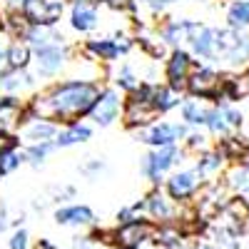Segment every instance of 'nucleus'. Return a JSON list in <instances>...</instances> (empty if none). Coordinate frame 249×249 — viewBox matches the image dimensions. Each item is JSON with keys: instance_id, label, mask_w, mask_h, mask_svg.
Instances as JSON below:
<instances>
[{"instance_id": "obj_39", "label": "nucleus", "mask_w": 249, "mask_h": 249, "mask_svg": "<svg viewBox=\"0 0 249 249\" xmlns=\"http://www.w3.org/2000/svg\"><path fill=\"white\" fill-rule=\"evenodd\" d=\"M207 137L204 135H199V132H187V137H184V142H187V150H202L204 152V147H207V142H204Z\"/></svg>"}, {"instance_id": "obj_32", "label": "nucleus", "mask_w": 249, "mask_h": 249, "mask_svg": "<svg viewBox=\"0 0 249 249\" xmlns=\"http://www.w3.org/2000/svg\"><path fill=\"white\" fill-rule=\"evenodd\" d=\"M25 164V157H23V152H20L18 147H8V150H3L0 152V175H13L15 170H20Z\"/></svg>"}, {"instance_id": "obj_34", "label": "nucleus", "mask_w": 249, "mask_h": 249, "mask_svg": "<svg viewBox=\"0 0 249 249\" xmlns=\"http://www.w3.org/2000/svg\"><path fill=\"white\" fill-rule=\"evenodd\" d=\"M8 249H30V234L23 227H15V232L8 239Z\"/></svg>"}, {"instance_id": "obj_19", "label": "nucleus", "mask_w": 249, "mask_h": 249, "mask_svg": "<svg viewBox=\"0 0 249 249\" xmlns=\"http://www.w3.org/2000/svg\"><path fill=\"white\" fill-rule=\"evenodd\" d=\"M35 88V75L30 72V68L25 70H5L3 75H0V90H3L5 95H23L28 90Z\"/></svg>"}, {"instance_id": "obj_23", "label": "nucleus", "mask_w": 249, "mask_h": 249, "mask_svg": "<svg viewBox=\"0 0 249 249\" xmlns=\"http://www.w3.org/2000/svg\"><path fill=\"white\" fill-rule=\"evenodd\" d=\"M195 25L197 23H192V20H170V23L160 30V37H162L164 45L182 48L184 43H190V35H192Z\"/></svg>"}, {"instance_id": "obj_43", "label": "nucleus", "mask_w": 249, "mask_h": 249, "mask_svg": "<svg viewBox=\"0 0 249 249\" xmlns=\"http://www.w3.org/2000/svg\"><path fill=\"white\" fill-rule=\"evenodd\" d=\"M5 230H8V210L0 204V232H5Z\"/></svg>"}, {"instance_id": "obj_35", "label": "nucleus", "mask_w": 249, "mask_h": 249, "mask_svg": "<svg viewBox=\"0 0 249 249\" xmlns=\"http://www.w3.org/2000/svg\"><path fill=\"white\" fill-rule=\"evenodd\" d=\"M107 170V164L105 162H102V160H95V157H90L85 164H82V167H80V172L82 175H85V177H90V179H97L102 172H105Z\"/></svg>"}, {"instance_id": "obj_10", "label": "nucleus", "mask_w": 249, "mask_h": 249, "mask_svg": "<svg viewBox=\"0 0 249 249\" xmlns=\"http://www.w3.org/2000/svg\"><path fill=\"white\" fill-rule=\"evenodd\" d=\"M62 13H65V3L62 0H28L23 8V18L28 20V25H45L55 28Z\"/></svg>"}, {"instance_id": "obj_42", "label": "nucleus", "mask_w": 249, "mask_h": 249, "mask_svg": "<svg viewBox=\"0 0 249 249\" xmlns=\"http://www.w3.org/2000/svg\"><path fill=\"white\" fill-rule=\"evenodd\" d=\"M25 3H28V0H5V3H3V8H5L8 13H23Z\"/></svg>"}, {"instance_id": "obj_37", "label": "nucleus", "mask_w": 249, "mask_h": 249, "mask_svg": "<svg viewBox=\"0 0 249 249\" xmlns=\"http://www.w3.org/2000/svg\"><path fill=\"white\" fill-rule=\"evenodd\" d=\"M217 107H219L224 122L230 124V130H232V127H239V124H242V112H239V110H234L232 105H227V102H222V105H217Z\"/></svg>"}, {"instance_id": "obj_15", "label": "nucleus", "mask_w": 249, "mask_h": 249, "mask_svg": "<svg viewBox=\"0 0 249 249\" xmlns=\"http://www.w3.org/2000/svg\"><path fill=\"white\" fill-rule=\"evenodd\" d=\"M53 219L60 227H75V230H90L92 224H97L95 212L88 204H62L53 212Z\"/></svg>"}, {"instance_id": "obj_2", "label": "nucleus", "mask_w": 249, "mask_h": 249, "mask_svg": "<svg viewBox=\"0 0 249 249\" xmlns=\"http://www.w3.org/2000/svg\"><path fill=\"white\" fill-rule=\"evenodd\" d=\"M122 124L127 130H140L147 124L160 120V110L152 105V100L147 95V85L140 82V88L127 92V97L122 100Z\"/></svg>"}, {"instance_id": "obj_18", "label": "nucleus", "mask_w": 249, "mask_h": 249, "mask_svg": "<svg viewBox=\"0 0 249 249\" xmlns=\"http://www.w3.org/2000/svg\"><path fill=\"white\" fill-rule=\"evenodd\" d=\"M100 25L97 3H72L70 5V28L75 33H92Z\"/></svg>"}, {"instance_id": "obj_14", "label": "nucleus", "mask_w": 249, "mask_h": 249, "mask_svg": "<svg viewBox=\"0 0 249 249\" xmlns=\"http://www.w3.org/2000/svg\"><path fill=\"white\" fill-rule=\"evenodd\" d=\"M28 120V102H20L15 95L0 97V132L18 135L20 124Z\"/></svg>"}, {"instance_id": "obj_46", "label": "nucleus", "mask_w": 249, "mask_h": 249, "mask_svg": "<svg viewBox=\"0 0 249 249\" xmlns=\"http://www.w3.org/2000/svg\"><path fill=\"white\" fill-rule=\"evenodd\" d=\"M70 3H97V0H70ZM100 5V3H97Z\"/></svg>"}, {"instance_id": "obj_16", "label": "nucleus", "mask_w": 249, "mask_h": 249, "mask_svg": "<svg viewBox=\"0 0 249 249\" xmlns=\"http://www.w3.org/2000/svg\"><path fill=\"white\" fill-rule=\"evenodd\" d=\"M82 53H85V57L95 60L97 65H112L124 55L117 37H92L82 45Z\"/></svg>"}, {"instance_id": "obj_25", "label": "nucleus", "mask_w": 249, "mask_h": 249, "mask_svg": "<svg viewBox=\"0 0 249 249\" xmlns=\"http://www.w3.org/2000/svg\"><path fill=\"white\" fill-rule=\"evenodd\" d=\"M222 164H224V157H222L219 152H202V155H199V160H197L195 172L199 175V179H202V182L210 184V182H214V179L219 177Z\"/></svg>"}, {"instance_id": "obj_8", "label": "nucleus", "mask_w": 249, "mask_h": 249, "mask_svg": "<svg viewBox=\"0 0 249 249\" xmlns=\"http://www.w3.org/2000/svg\"><path fill=\"white\" fill-rule=\"evenodd\" d=\"M179 150H177V144H164V147H152L147 155H144L142 160V175L147 177L152 182V187H157L162 182V177L167 175L179 160Z\"/></svg>"}, {"instance_id": "obj_21", "label": "nucleus", "mask_w": 249, "mask_h": 249, "mask_svg": "<svg viewBox=\"0 0 249 249\" xmlns=\"http://www.w3.org/2000/svg\"><path fill=\"white\" fill-rule=\"evenodd\" d=\"M92 137V127L85 122H72V124H62V130H57L55 135V147L65 150V147H75V144H82Z\"/></svg>"}, {"instance_id": "obj_30", "label": "nucleus", "mask_w": 249, "mask_h": 249, "mask_svg": "<svg viewBox=\"0 0 249 249\" xmlns=\"http://www.w3.org/2000/svg\"><path fill=\"white\" fill-rule=\"evenodd\" d=\"M112 82H115V88L120 90V92H132V90H137L140 88V77L135 75V70L130 68V65H120V70L112 75Z\"/></svg>"}, {"instance_id": "obj_20", "label": "nucleus", "mask_w": 249, "mask_h": 249, "mask_svg": "<svg viewBox=\"0 0 249 249\" xmlns=\"http://www.w3.org/2000/svg\"><path fill=\"white\" fill-rule=\"evenodd\" d=\"M144 85H147V95L152 100V105L160 110V115L182 105V92L172 90L170 85H157V82H144Z\"/></svg>"}, {"instance_id": "obj_5", "label": "nucleus", "mask_w": 249, "mask_h": 249, "mask_svg": "<svg viewBox=\"0 0 249 249\" xmlns=\"http://www.w3.org/2000/svg\"><path fill=\"white\" fill-rule=\"evenodd\" d=\"M155 222L147 217H137L132 222H124L112 227V249H142L144 244L152 242Z\"/></svg>"}, {"instance_id": "obj_27", "label": "nucleus", "mask_w": 249, "mask_h": 249, "mask_svg": "<svg viewBox=\"0 0 249 249\" xmlns=\"http://www.w3.org/2000/svg\"><path fill=\"white\" fill-rule=\"evenodd\" d=\"M55 142H30L28 147L23 150V157L28 164H33V167H43L45 160L55 152Z\"/></svg>"}, {"instance_id": "obj_36", "label": "nucleus", "mask_w": 249, "mask_h": 249, "mask_svg": "<svg viewBox=\"0 0 249 249\" xmlns=\"http://www.w3.org/2000/svg\"><path fill=\"white\" fill-rule=\"evenodd\" d=\"M97 3L107 5L110 10H117V13H137V0H97Z\"/></svg>"}, {"instance_id": "obj_13", "label": "nucleus", "mask_w": 249, "mask_h": 249, "mask_svg": "<svg viewBox=\"0 0 249 249\" xmlns=\"http://www.w3.org/2000/svg\"><path fill=\"white\" fill-rule=\"evenodd\" d=\"M192 68H195L192 55H190V53H184L182 48H175V50L170 53L167 62H164V80H167L164 85H170V88L177 90V92H184V88H187V77H190Z\"/></svg>"}, {"instance_id": "obj_28", "label": "nucleus", "mask_w": 249, "mask_h": 249, "mask_svg": "<svg viewBox=\"0 0 249 249\" xmlns=\"http://www.w3.org/2000/svg\"><path fill=\"white\" fill-rule=\"evenodd\" d=\"M179 112H182V122L192 124V127H199L207 120V107L199 105V100H182Z\"/></svg>"}, {"instance_id": "obj_11", "label": "nucleus", "mask_w": 249, "mask_h": 249, "mask_svg": "<svg viewBox=\"0 0 249 249\" xmlns=\"http://www.w3.org/2000/svg\"><path fill=\"white\" fill-rule=\"evenodd\" d=\"M199 190H202V179L195 170H179L164 179V192L179 204L192 202L199 195Z\"/></svg>"}, {"instance_id": "obj_1", "label": "nucleus", "mask_w": 249, "mask_h": 249, "mask_svg": "<svg viewBox=\"0 0 249 249\" xmlns=\"http://www.w3.org/2000/svg\"><path fill=\"white\" fill-rule=\"evenodd\" d=\"M97 95H100V85L95 80L70 77L62 82H53L50 88L37 92L28 102V115L30 117H45V120H53L57 124L82 122L90 115Z\"/></svg>"}, {"instance_id": "obj_26", "label": "nucleus", "mask_w": 249, "mask_h": 249, "mask_svg": "<svg viewBox=\"0 0 249 249\" xmlns=\"http://www.w3.org/2000/svg\"><path fill=\"white\" fill-rule=\"evenodd\" d=\"M33 62V48L20 37H13L8 45V68L10 70H25Z\"/></svg>"}, {"instance_id": "obj_6", "label": "nucleus", "mask_w": 249, "mask_h": 249, "mask_svg": "<svg viewBox=\"0 0 249 249\" xmlns=\"http://www.w3.org/2000/svg\"><path fill=\"white\" fill-rule=\"evenodd\" d=\"M214 43H217V57L224 60V65L242 68L249 62V37L237 33L234 28L214 30Z\"/></svg>"}, {"instance_id": "obj_44", "label": "nucleus", "mask_w": 249, "mask_h": 249, "mask_svg": "<svg viewBox=\"0 0 249 249\" xmlns=\"http://www.w3.org/2000/svg\"><path fill=\"white\" fill-rule=\"evenodd\" d=\"M192 249H222L219 244H214V242H197Z\"/></svg>"}, {"instance_id": "obj_17", "label": "nucleus", "mask_w": 249, "mask_h": 249, "mask_svg": "<svg viewBox=\"0 0 249 249\" xmlns=\"http://www.w3.org/2000/svg\"><path fill=\"white\" fill-rule=\"evenodd\" d=\"M60 130V124L53 122V120H45V117H30L20 124L18 130V137H23V142H53L55 135Z\"/></svg>"}, {"instance_id": "obj_45", "label": "nucleus", "mask_w": 249, "mask_h": 249, "mask_svg": "<svg viewBox=\"0 0 249 249\" xmlns=\"http://www.w3.org/2000/svg\"><path fill=\"white\" fill-rule=\"evenodd\" d=\"M35 249H60V247H55L50 239H40V242L35 244Z\"/></svg>"}, {"instance_id": "obj_40", "label": "nucleus", "mask_w": 249, "mask_h": 249, "mask_svg": "<svg viewBox=\"0 0 249 249\" xmlns=\"http://www.w3.org/2000/svg\"><path fill=\"white\" fill-rule=\"evenodd\" d=\"M95 247V237L90 234H75L72 237V249H92Z\"/></svg>"}, {"instance_id": "obj_31", "label": "nucleus", "mask_w": 249, "mask_h": 249, "mask_svg": "<svg viewBox=\"0 0 249 249\" xmlns=\"http://www.w3.org/2000/svg\"><path fill=\"white\" fill-rule=\"evenodd\" d=\"M227 20H230V28L242 30L249 25V0H234L227 10Z\"/></svg>"}, {"instance_id": "obj_4", "label": "nucleus", "mask_w": 249, "mask_h": 249, "mask_svg": "<svg viewBox=\"0 0 249 249\" xmlns=\"http://www.w3.org/2000/svg\"><path fill=\"white\" fill-rule=\"evenodd\" d=\"M70 48L68 43H53V45H45V48H37L33 50V62L30 65L35 68V77H57L62 70L70 65Z\"/></svg>"}, {"instance_id": "obj_7", "label": "nucleus", "mask_w": 249, "mask_h": 249, "mask_svg": "<svg viewBox=\"0 0 249 249\" xmlns=\"http://www.w3.org/2000/svg\"><path fill=\"white\" fill-rule=\"evenodd\" d=\"M137 142H144L150 147H164V144H177L187 137V124L184 122H152L147 127L132 130Z\"/></svg>"}, {"instance_id": "obj_48", "label": "nucleus", "mask_w": 249, "mask_h": 249, "mask_svg": "<svg viewBox=\"0 0 249 249\" xmlns=\"http://www.w3.org/2000/svg\"><path fill=\"white\" fill-rule=\"evenodd\" d=\"M0 179H3V175H0Z\"/></svg>"}, {"instance_id": "obj_38", "label": "nucleus", "mask_w": 249, "mask_h": 249, "mask_svg": "<svg viewBox=\"0 0 249 249\" xmlns=\"http://www.w3.org/2000/svg\"><path fill=\"white\" fill-rule=\"evenodd\" d=\"M10 35L0 28V75H3L8 70V45H10Z\"/></svg>"}, {"instance_id": "obj_9", "label": "nucleus", "mask_w": 249, "mask_h": 249, "mask_svg": "<svg viewBox=\"0 0 249 249\" xmlns=\"http://www.w3.org/2000/svg\"><path fill=\"white\" fill-rule=\"evenodd\" d=\"M122 100L124 97L117 88H100V95H97L88 117L97 124V127H110V124H115L122 115Z\"/></svg>"}, {"instance_id": "obj_3", "label": "nucleus", "mask_w": 249, "mask_h": 249, "mask_svg": "<svg viewBox=\"0 0 249 249\" xmlns=\"http://www.w3.org/2000/svg\"><path fill=\"white\" fill-rule=\"evenodd\" d=\"M142 207H144V217L155 224H170V222H179L182 219V212H184V204L175 202L162 187H152V190L144 195L142 199Z\"/></svg>"}, {"instance_id": "obj_29", "label": "nucleus", "mask_w": 249, "mask_h": 249, "mask_svg": "<svg viewBox=\"0 0 249 249\" xmlns=\"http://www.w3.org/2000/svg\"><path fill=\"white\" fill-rule=\"evenodd\" d=\"M227 92L230 100H239V97H249V70H244L239 77L234 80H222V90L219 95Z\"/></svg>"}, {"instance_id": "obj_24", "label": "nucleus", "mask_w": 249, "mask_h": 249, "mask_svg": "<svg viewBox=\"0 0 249 249\" xmlns=\"http://www.w3.org/2000/svg\"><path fill=\"white\" fill-rule=\"evenodd\" d=\"M20 40H25L33 50L53 45V43H65V37H62L55 28H45V25H28V30L23 33Z\"/></svg>"}, {"instance_id": "obj_22", "label": "nucleus", "mask_w": 249, "mask_h": 249, "mask_svg": "<svg viewBox=\"0 0 249 249\" xmlns=\"http://www.w3.org/2000/svg\"><path fill=\"white\" fill-rule=\"evenodd\" d=\"M190 45L195 50V55L204 57V60H214L217 57V43H214V30L207 28V25H195L192 35H190Z\"/></svg>"}, {"instance_id": "obj_12", "label": "nucleus", "mask_w": 249, "mask_h": 249, "mask_svg": "<svg viewBox=\"0 0 249 249\" xmlns=\"http://www.w3.org/2000/svg\"><path fill=\"white\" fill-rule=\"evenodd\" d=\"M184 90L190 92L192 97L214 100V97H219V90H222V77L212 68L195 65L192 72H190V77H187V88Z\"/></svg>"}, {"instance_id": "obj_47", "label": "nucleus", "mask_w": 249, "mask_h": 249, "mask_svg": "<svg viewBox=\"0 0 249 249\" xmlns=\"http://www.w3.org/2000/svg\"><path fill=\"white\" fill-rule=\"evenodd\" d=\"M247 249H249V242H247Z\"/></svg>"}, {"instance_id": "obj_33", "label": "nucleus", "mask_w": 249, "mask_h": 249, "mask_svg": "<svg viewBox=\"0 0 249 249\" xmlns=\"http://www.w3.org/2000/svg\"><path fill=\"white\" fill-rule=\"evenodd\" d=\"M204 124L210 127V132H212V135H227V132H230V124L224 122V117H222L219 107L207 110V120H204Z\"/></svg>"}, {"instance_id": "obj_41", "label": "nucleus", "mask_w": 249, "mask_h": 249, "mask_svg": "<svg viewBox=\"0 0 249 249\" xmlns=\"http://www.w3.org/2000/svg\"><path fill=\"white\" fill-rule=\"evenodd\" d=\"M20 137L18 135H8V132H0V152L8 150V147H18Z\"/></svg>"}]
</instances>
